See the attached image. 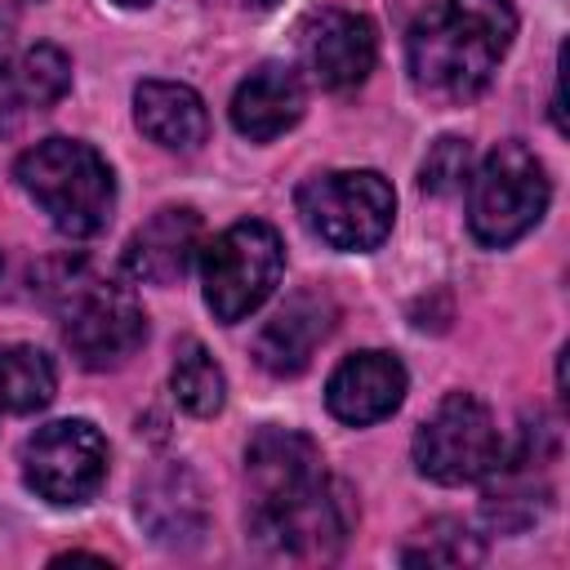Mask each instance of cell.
<instances>
[{"label": "cell", "instance_id": "1", "mask_svg": "<svg viewBox=\"0 0 570 570\" xmlns=\"http://www.w3.org/2000/svg\"><path fill=\"white\" fill-rule=\"evenodd\" d=\"M249 539L289 561H330L356 530V494L325 472V454L294 428H258L245 445Z\"/></svg>", "mask_w": 570, "mask_h": 570}, {"label": "cell", "instance_id": "2", "mask_svg": "<svg viewBox=\"0 0 570 570\" xmlns=\"http://www.w3.org/2000/svg\"><path fill=\"white\" fill-rule=\"evenodd\" d=\"M517 36L512 0H441L405 40V67L423 98L472 102L490 89Z\"/></svg>", "mask_w": 570, "mask_h": 570}, {"label": "cell", "instance_id": "3", "mask_svg": "<svg viewBox=\"0 0 570 570\" xmlns=\"http://www.w3.org/2000/svg\"><path fill=\"white\" fill-rule=\"evenodd\" d=\"M13 178L45 209V218L71 240H89L111 223L116 174L80 138H40L18 156Z\"/></svg>", "mask_w": 570, "mask_h": 570}, {"label": "cell", "instance_id": "4", "mask_svg": "<svg viewBox=\"0 0 570 570\" xmlns=\"http://www.w3.org/2000/svg\"><path fill=\"white\" fill-rule=\"evenodd\" d=\"M552 183L543 160L521 142H499L468 178V232L485 249H508L548 214Z\"/></svg>", "mask_w": 570, "mask_h": 570}, {"label": "cell", "instance_id": "5", "mask_svg": "<svg viewBox=\"0 0 570 570\" xmlns=\"http://www.w3.org/2000/svg\"><path fill=\"white\" fill-rule=\"evenodd\" d=\"M303 227L343 254L379 249L396 218V191L379 169H325L294 191Z\"/></svg>", "mask_w": 570, "mask_h": 570}, {"label": "cell", "instance_id": "6", "mask_svg": "<svg viewBox=\"0 0 570 570\" xmlns=\"http://www.w3.org/2000/svg\"><path fill=\"white\" fill-rule=\"evenodd\" d=\"M281 276H285V245L281 232L263 218H240L227 232H218L209 245H200L205 307L223 325L254 316L276 294Z\"/></svg>", "mask_w": 570, "mask_h": 570}, {"label": "cell", "instance_id": "7", "mask_svg": "<svg viewBox=\"0 0 570 570\" xmlns=\"http://www.w3.org/2000/svg\"><path fill=\"white\" fill-rule=\"evenodd\" d=\"M58 316H62V343L85 370H116L147 338V312L116 281H98V276L62 281Z\"/></svg>", "mask_w": 570, "mask_h": 570}, {"label": "cell", "instance_id": "8", "mask_svg": "<svg viewBox=\"0 0 570 570\" xmlns=\"http://www.w3.org/2000/svg\"><path fill=\"white\" fill-rule=\"evenodd\" d=\"M503 436L472 392H450L414 432V468L436 485H468L494 476Z\"/></svg>", "mask_w": 570, "mask_h": 570}, {"label": "cell", "instance_id": "9", "mask_svg": "<svg viewBox=\"0 0 570 570\" xmlns=\"http://www.w3.org/2000/svg\"><path fill=\"white\" fill-rule=\"evenodd\" d=\"M22 481L53 508L89 503L107 481V436L89 419H53L22 441Z\"/></svg>", "mask_w": 570, "mask_h": 570}, {"label": "cell", "instance_id": "10", "mask_svg": "<svg viewBox=\"0 0 570 570\" xmlns=\"http://www.w3.org/2000/svg\"><path fill=\"white\" fill-rule=\"evenodd\" d=\"M405 387H410V374H405L401 356L365 347L334 365V374L325 383V410L347 428H370L401 410Z\"/></svg>", "mask_w": 570, "mask_h": 570}, {"label": "cell", "instance_id": "11", "mask_svg": "<svg viewBox=\"0 0 570 570\" xmlns=\"http://www.w3.org/2000/svg\"><path fill=\"white\" fill-rule=\"evenodd\" d=\"M379 31L365 13L321 9L303 27V62L321 89H352L374 71Z\"/></svg>", "mask_w": 570, "mask_h": 570}, {"label": "cell", "instance_id": "12", "mask_svg": "<svg viewBox=\"0 0 570 570\" xmlns=\"http://www.w3.org/2000/svg\"><path fill=\"white\" fill-rule=\"evenodd\" d=\"M334 321H338V307L330 294L321 289H298L285 298V307H276V316L258 330L254 338V356L267 374L276 379H294L312 365L316 347L334 334Z\"/></svg>", "mask_w": 570, "mask_h": 570}, {"label": "cell", "instance_id": "13", "mask_svg": "<svg viewBox=\"0 0 570 570\" xmlns=\"http://www.w3.org/2000/svg\"><path fill=\"white\" fill-rule=\"evenodd\" d=\"M200 236H205V223L191 205H165L129 236L125 272L147 285H178L200 254Z\"/></svg>", "mask_w": 570, "mask_h": 570}, {"label": "cell", "instance_id": "14", "mask_svg": "<svg viewBox=\"0 0 570 570\" xmlns=\"http://www.w3.org/2000/svg\"><path fill=\"white\" fill-rule=\"evenodd\" d=\"M307 111V85L289 62L254 67L232 94V129L249 142H272L294 129Z\"/></svg>", "mask_w": 570, "mask_h": 570}, {"label": "cell", "instance_id": "15", "mask_svg": "<svg viewBox=\"0 0 570 570\" xmlns=\"http://www.w3.org/2000/svg\"><path fill=\"white\" fill-rule=\"evenodd\" d=\"M138 521L147 525V534L165 548H191L200 543L209 512H205V490L191 476V468L183 463H165L156 468L142 485H138Z\"/></svg>", "mask_w": 570, "mask_h": 570}, {"label": "cell", "instance_id": "16", "mask_svg": "<svg viewBox=\"0 0 570 570\" xmlns=\"http://www.w3.org/2000/svg\"><path fill=\"white\" fill-rule=\"evenodd\" d=\"M71 89V58L58 45H27L9 49L0 40V125L18 116L49 111Z\"/></svg>", "mask_w": 570, "mask_h": 570}, {"label": "cell", "instance_id": "17", "mask_svg": "<svg viewBox=\"0 0 570 570\" xmlns=\"http://www.w3.org/2000/svg\"><path fill=\"white\" fill-rule=\"evenodd\" d=\"M134 120L165 151H196L209 138V111L200 94L178 80H142L134 89Z\"/></svg>", "mask_w": 570, "mask_h": 570}, {"label": "cell", "instance_id": "18", "mask_svg": "<svg viewBox=\"0 0 570 570\" xmlns=\"http://www.w3.org/2000/svg\"><path fill=\"white\" fill-rule=\"evenodd\" d=\"M53 392H58V374L40 347L31 343L0 347V410L36 414L53 401Z\"/></svg>", "mask_w": 570, "mask_h": 570}, {"label": "cell", "instance_id": "19", "mask_svg": "<svg viewBox=\"0 0 570 570\" xmlns=\"http://www.w3.org/2000/svg\"><path fill=\"white\" fill-rule=\"evenodd\" d=\"M169 387H174V401L196 414V419H209L227 405V379L218 370V361L205 352L200 338H183L178 352H174V370H169Z\"/></svg>", "mask_w": 570, "mask_h": 570}, {"label": "cell", "instance_id": "20", "mask_svg": "<svg viewBox=\"0 0 570 570\" xmlns=\"http://www.w3.org/2000/svg\"><path fill=\"white\" fill-rule=\"evenodd\" d=\"M485 557V543L454 517H441V521H428L405 548H401V561L405 566H476Z\"/></svg>", "mask_w": 570, "mask_h": 570}, {"label": "cell", "instance_id": "21", "mask_svg": "<svg viewBox=\"0 0 570 570\" xmlns=\"http://www.w3.org/2000/svg\"><path fill=\"white\" fill-rule=\"evenodd\" d=\"M472 169H476L472 165V142L459 138V134H445V138H436L428 147V156L419 165V187L428 196H454V191L468 187Z\"/></svg>", "mask_w": 570, "mask_h": 570}, {"label": "cell", "instance_id": "22", "mask_svg": "<svg viewBox=\"0 0 570 570\" xmlns=\"http://www.w3.org/2000/svg\"><path fill=\"white\" fill-rule=\"evenodd\" d=\"M116 4H125V9H138V4H147V0H116Z\"/></svg>", "mask_w": 570, "mask_h": 570}, {"label": "cell", "instance_id": "23", "mask_svg": "<svg viewBox=\"0 0 570 570\" xmlns=\"http://www.w3.org/2000/svg\"><path fill=\"white\" fill-rule=\"evenodd\" d=\"M249 4H258V9H272V4H276V0H249Z\"/></svg>", "mask_w": 570, "mask_h": 570}]
</instances>
